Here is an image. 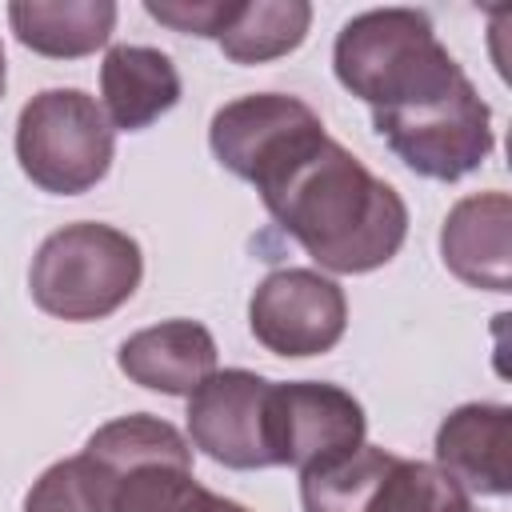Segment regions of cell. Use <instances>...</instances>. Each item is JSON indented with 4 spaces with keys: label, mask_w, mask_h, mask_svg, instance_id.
<instances>
[{
    "label": "cell",
    "mask_w": 512,
    "mask_h": 512,
    "mask_svg": "<svg viewBox=\"0 0 512 512\" xmlns=\"http://www.w3.org/2000/svg\"><path fill=\"white\" fill-rule=\"evenodd\" d=\"M272 220L328 272L384 268L408 236L404 196L328 132L256 184Z\"/></svg>",
    "instance_id": "6da1fadb"
},
{
    "label": "cell",
    "mask_w": 512,
    "mask_h": 512,
    "mask_svg": "<svg viewBox=\"0 0 512 512\" xmlns=\"http://www.w3.org/2000/svg\"><path fill=\"white\" fill-rule=\"evenodd\" d=\"M332 68L372 116L412 112L468 84L420 8H368L352 16L332 44Z\"/></svg>",
    "instance_id": "7a4b0ae2"
},
{
    "label": "cell",
    "mask_w": 512,
    "mask_h": 512,
    "mask_svg": "<svg viewBox=\"0 0 512 512\" xmlns=\"http://www.w3.org/2000/svg\"><path fill=\"white\" fill-rule=\"evenodd\" d=\"M144 276L140 244L96 220L64 224L32 256L28 292L40 312L72 324L104 320L132 300Z\"/></svg>",
    "instance_id": "3957f363"
},
{
    "label": "cell",
    "mask_w": 512,
    "mask_h": 512,
    "mask_svg": "<svg viewBox=\"0 0 512 512\" xmlns=\"http://www.w3.org/2000/svg\"><path fill=\"white\" fill-rule=\"evenodd\" d=\"M116 480V512H248L192 476V444L160 416L132 412L96 428L84 444Z\"/></svg>",
    "instance_id": "277c9868"
},
{
    "label": "cell",
    "mask_w": 512,
    "mask_h": 512,
    "mask_svg": "<svg viewBox=\"0 0 512 512\" xmlns=\"http://www.w3.org/2000/svg\"><path fill=\"white\" fill-rule=\"evenodd\" d=\"M116 156V128L84 88H44L16 116V160L52 196L96 188Z\"/></svg>",
    "instance_id": "5b68a950"
},
{
    "label": "cell",
    "mask_w": 512,
    "mask_h": 512,
    "mask_svg": "<svg viewBox=\"0 0 512 512\" xmlns=\"http://www.w3.org/2000/svg\"><path fill=\"white\" fill-rule=\"evenodd\" d=\"M300 504L304 512H472L468 492L436 464L376 444L300 472Z\"/></svg>",
    "instance_id": "8992f818"
},
{
    "label": "cell",
    "mask_w": 512,
    "mask_h": 512,
    "mask_svg": "<svg viewBox=\"0 0 512 512\" xmlns=\"http://www.w3.org/2000/svg\"><path fill=\"white\" fill-rule=\"evenodd\" d=\"M372 124L404 168L428 180H444V184L476 172L496 144L492 108L480 100L472 80L436 104L392 112V116H372Z\"/></svg>",
    "instance_id": "52a82bcc"
},
{
    "label": "cell",
    "mask_w": 512,
    "mask_h": 512,
    "mask_svg": "<svg viewBox=\"0 0 512 512\" xmlns=\"http://www.w3.org/2000/svg\"><path fill=\"white\" fill-rule=\"evenodd\" d=\"M324 136V120L312 104L284 92H252L216 108L208 124L212 156L240 180L264 184L292 156Z\"/></svg>",
    "instance_id": "ba28073f"
},
{
    "label": "cell",
    "mask_w": 512,
    "mask_h": 512,
    "mask_svg": "<svg viewBox=\"0 0 512 512\" xmlns=\"http://www.w3.org/2000/svg\"><path fill=\"white\" fill-rule=\"evenodd\" d=\"M364 408L352 392L324 380L272 384L268 396V452L272 464L312 472L344 460L364 444Z\"/></svg>",
    "instance_id": "9c48e42d"
},
{
    "label": "cell",
    "mask_w": 512,
    "mask_h": 512,
    "mask_svg": "<svg viewBox=\"0 0 512 512\" xmlns=\"http://www.w3.org/2000/svg\"><path fill=\"white\" fill-rule=\"evenodd\" d=\"M248 328L276 356H320L348 328L344 288L316 268H276L248 300Z\"/></svg>",
    "instance_id": "30bf717a"
},
{
    "label": "cell",
    "mask_w": 512,
    "mask_h": 512,
    "mask_svg": "<svg viewBox=\"0 0 512 512\" xmlns=\"http://www.w3.org/2000/svg\"><path fill=\"white\" fill-rule=\"evenodd\" d=\"M268 396L272 380L248 368L212 372L188 396V436L192 444L224 468L252 472L272 468L268 452Z\"/></svg>",
    "instance_id": "8fae6325"
},
{
    "label": "cell",
    "mask_w": 512,
    "mask_h": 512,
    "mask_svg": "<svg viewBox=\"0 0 512 512\" xmlns=\"http://www.w3.org/2000/svg\"><path fill=\"white\" fill-rule=\"evenodd\" d=\"M512 408L508 404H460L436 428V468L452 476L468 496L512 492Z\"/></svg>",
    "instance_id": "7c38bea8"
},
{
    "label": "cell",
    "mask_w": 512,
    "mask_h": 512,
    "mask_svg": "<svg viewBox=\"0 0 512 512\" xmlns=\"http://www.w3.org/2000/svg\"><path fill=\"white\" fill-rule=\"evenodd\" d=\"M444 268L484 292L512 284V200L508 192H476L456 200L440 228Z\"/></svg>",
    "instance_id": "4fadbf2b"
},
{
    "label": "cell",
    "mask_w": 512,
    "mask_h": 512,
    "mask_svg": "<svg viewBox=\"0 0 512 512\" xmlns=\"http://www.w3.org/2000/svg\"><path fill=\"white\" fill-rule=\"evenodd\" d=\"M120 372L164 396H192L216 372V340L196 320H164L132 332L116 352Z\"/></svg>",
    "instance_id": "5bb4252c"
},
{
    "label": "cell",
    "mask_w": 512,
    "mask_h": 512,
    "mask_svg": "<svg viewBox=\"0 0 512 512\" xmlns=\"http://www.w3.org/2000/svg\"><path fill=\"white\" fill-rule=\"evenodd\" d=\"M180 100V72L168 52L116 44L100 64V108L112 128L140 132Z\"/></svg>",
    "instance_id": "9a60e30c"
},
{
    "label": "cell",
    "mask_w": 512,
    "mask_h": 512,
    "mask_svg": "<svg viewBox=\"0 0 512 512\" xmlns=\"http://www.w3.org/2000/svg\"><path fill=\"white\" fill-rule=\"evenodd\" d=\"M16 40L52 60H80L108 44L116 28L112 0H16L8 4Z\"/></svg>",
    "instance_id": "2e32d148"
},
{
    "label": "cell",
    "mask_w": 512,
    "mask_h": 512,
    "mask_svg": "<svg viewBox=\"0 0 512 512\" xmlns=\"http://www.w3.org/2000/svg\"><path fill=\"white\" fill-rule=\"evenodd\" d=\"M308 24H312V4L304 0H252V4H236L216 44L232 64H264L300 48Z\"/></svg>",
    "instance_id": "e0dca14e"
},
{
    "label": "cell",
    "mask_w": 512,
    "mask_h": 512,
    "mask_svg": "<svg viewBox=\"0 0 512 512\" xmlns=\"http://www.w3.org/2000/svg\"><path fill=\"white\" fill-rule=\"evenodd\" d=\"M24 512H116V480L88 452L56 460L28 488Z\"/></svg>",
    "instance_id": "ac0fdd59"
},
{
    "label": "cell",
    "mask_w": 512,
    "mask_h": 512,
    "mask_svg": "<svg viewBox=\"0 0 512 512\" xmlns=\"http://www.w3.org/2000/svg\"><path fill=\"white\" fill-rule=\"evenodd\" d=\"M144 12L176 32H192V36H208L216 40L220 28L232 20L236 0H144Z\"/></svg>",
    "instance_id": "d6986e66"
},
{
    "label": "cell",
    "mask_w": 512,
    "mask_h": 512,
    "mask_svg": "<svg viewBox=\"0 0 512 512\" xmlns=\"http://www.w3.org/2000/svg\"><path fill=\"white\" fill-rule=\"evenodd\" d=\"M4 84H8V64H4V44H0V96H4Z\"/></svg>",
    "instance_id": "ffe728a7"
}]
</instances>
